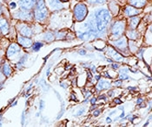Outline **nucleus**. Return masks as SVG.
I'll return each instance as SVG.
<instances>
[{
    "label": "nucleus",
    "mask_w": 152,
    "mask_h": 127,
    "mask_svg": "<svg viewBox=\"0 0 152 127\" xmlns=\"http://www.w3.org/2000/svg\"><path fill=\"white\" fill-rule=\"evenodd\" d=\"M110 20H111V15L110 12L105 9H100L96 12L94 21L96 23L98 33L104 32Z\"/></svg>",
    "instance_id": "obj_1"
},
{
    "label": "nucleus",
    "mask_w": 152,
    "mask_h": 127,
    "mask_svg": "<svg viewBox=\"0 0 152 127\" xmlns=\"http://www.w3.org/2000/svg\"><path fill=\"white\" fill-rule=\"evenodd\" d=\"M48 16V10H47L45 1L44 0H37V4L35 5V12H34V17L37 22H43L45 20Z\"/></svg>",
    "instance_id": "obj_2"
},
{
    "label": "nucleus",
    "mask_w": 152,
    "mask_h": 127,
    "mask_svg": "<svg viewBox=\"0 0 152 127\" xmlns=\"http://www.w3.org/2000/svg\"><path fill=\"white\" fill-rule=\"evenodd\" d=\"M74 15L77 21L83 20L87 15V8H86L85 4H77L74 9Z\"/></svg>",
    "instance_id": "obj_3"
},
{
    "label": "nucleus",
    "mask_w": 152,
    "mask_h": 127,
    "mask_svg": "<svg viewBox=\"0 0 152 127\" xmlns=\"http://www.w3.org/2000/svg\"><path fill=\"white\" fill-rule=\"evenodd\" d=\"M13 17H16V18H18V19H21V20H31L32 17H33V15L32 13L30 12V11H25V10H19L18 12H15L13 14Z\"/></svg>",
    "instance_id": "obj_4"
},
{
    "label": "nucleus",
    "mask_w": 152,
    "mask_h": 127,
    "mask_svg": "<svg viewBox=\"0 0 152 127\" xmlns=\"http://www.w3.org/2000/svg\"><path fill=\"white\" fill-rule=\"evenodd\" d=\"M124 27H125V23L124 22H117L115 23L111 29V33L113 36L117 37L122 35L124 31Z\"/></svg>",
    "instance_id": "obj_5"
},
{
    "label": "nucleus",
    "mask_w": 152,
    "mask_h": 127,
    "mask_svg": "<svg viewBox=\"0 0 152 127\" xmlns=\"http://www.w3.org/2000/svg\"><path fill=\"white\" fill-rule=\"evenodd\" d=\"M37 0H18V5L22 10L31 11L35 8Z\"/></svg>",
    "instance_id": "obj_6"
},
{
    "label": "nucleus",
    "mask_w": 152,
    "mask_h": 127,
    "mask_svg": "<svg viewBox=\"0 0 152 127\" xmlns=\"http://www.w3.org/2000/svg\"><path fill=\"white\" fill-rule=\"evenodd\" d=\"M18 30L19 33L23 35V36L31 37V35H32V30H31V29L28 25H26V24H24V23H19V24L18 25Z\"/></svg>",
    "instance_id": "obj_7"
},
{
    "label": "nucleus",
    "mask_w": 152,
    "mask_h": 127,
    "mask_svg": "<svg viewBox=\"0 0 152 127\" xmlns=\"http://www.w3.org/2000/svg\"><path fill=\"white\" fill-rule=\"evenodd\" d=\"M20 50H21L20 47L18 46L17 43H12L7 50V56H8V58H12L13 56H17L20 52Z\"/></svg>",
    "instance_id": "obj_8"
},
{
    "label": "nucleus",
    "mask_w": 152,
    "mask_h": 127,
    "mask_svg": "<svg viewBox=\"0 0 152 127\" xmlns=\"http://www.w3.org/2000/svg\"><path fill=\"white\" fill-rule=\"evenodd\" d=\"M46 3L48 7H50V9L52 11L60 10L63 8V4L59 0H46Z\"/></svg>",
    "instance_id": "obj_9"
},
{
    "label": "nucleus",
    "mask_w": 152,
    "mask_h": 127,
    "mask_svg": "<svg viewBox=\"0 0 152 127\" xmlns=\"http://www.w3.org/2000/svg\"><path fill=\"white\" fill-rule=\"evenodd\" d=\"M18 42L19 43L20 45H22L24 48H30L32 45L31 39L30 37H26V36H23V35H18Z\"/></svg>",
    "instance_id": "obj_10"
},
{
    "label": "nucleus",
    "mask_w": 152,
    "mask_h": 127,
    "mask_svg": "<svg viewBox=\"0 0 152 127\" xmlns=\"http://www.w3.org/2000/svg\"><path fill=\"white\" fill-rule=\"evenodd\" d=\"M9 23L6 19L4 18H0V31L4 34L6 35L9 32Z\"/></svg>",
    "instance_id": "obj_11"
},
{
    "label": "nucleus",
    "mask_w": 152,
    "mask_h": 127,
    "mask_svg": "<svg viewBox=\"0 0 152 127\" xmlns=\"http://www.w3.org/2000/svg\"><path fill=\"white\" fill-rule=\"evenodd\" d=\"M129 3L134 7L142 8L146 4V0H129Z\"/></svg>",
    "instance_id": "obj_12"
},
{
    "label": "nucleus",
    "mask_w": 152,
    "mask_h": 127,
    "mask_svg": "<svg viewBox=\"0 0 152 127\" xmlns=\"http://www.w3.org/2000/svg\"><path fill=\"white\" fill-rule=\"evenodd\" d=\"M140 10H137L132 6H127L126 9H125V13L127 16H129V17H132V16H135V15H137L140 13Z\"/></svg>",
    "instance_id": "obj_13"
},
{
    "label": "nucleus",
    "mask_w": 152,
    "mask_h": 127,
    "mask_svg": "<svg viewBox=\"0 0 152 127\" xmlns=\"http://www.w3.org/2000/svg\"><path fill=\"white\" fill-rule=\"evenodd\" d=\"M114 44L117 47V48H121V49H124L126 46H127V41H126V38L125 37H122V38H120L118 41L117 42H115L114 43Z\"/></svg>",
    "instance_id": "obj_14"
},
{
    "label": "nucleus",
    "mask_w": 152,
    "mask_h": 127,
    "mask_svg": "<svg viewBox=\"0 0 152 127\" xmlns=\"http://www.w3.org/2000/svg\"><path fill=\"white\" fill-rule=\"evenodd\" d=\"M2 70H3V73H4V74L5 76L11 75V74H12V68H11V66H10L8 63H4V66H3V68H2Z\"/></svg>",
    "instance_id": "obj_15"
},
{
    "label": "nucleus",
    "mask_w": 152,
    "mask_h": 127,
    "mask_svg": "<svg viewBox=\"0 0 152 127\" xmlns=\"http://www.w3.org/2000/svg\"><path fill=\"white\" fill-rule=\"evenodd\" d=\"M129 23H130V27L132 28L131 30H134L139 23V18L137 17H134L130 19L129 21Z\"/></svg>",
    "instance_id": "obj_16"
},
{
    "label": "nucleus",
    "mask_w": 152,
    "mask_h": 127,
    "mask_svg": "<svg viewBox=\"0 0 152 127\" xmlns=\"http://www.w3.org/2000/svg\"><path fill=\"white\" fill-rule=\"evenodd\" d=\"M105 83H106V81H100V82H99V84H98V86H97L98 89L102 90V89H104V88H108V87H110V85H105Z\"/></svg>",
    "instance_id": "obj_17"
},
{
    "label": "nucleus",
    "mask_w": 152,
    "mask_h": 127,
    "mask_svg": "<svg viewBox=\"0 0 152 127\" xmlns=\"http://www.w3.org/2000/svg\"><path fill=\"white\" fill-rule=\"evenodd\" d=\"M127 35H128V36L130 37L131 39H136V38L137 37V32H136L134 30H131L130 31H129V32L127 33Z\"/></svg>",
    "instance_id": "obj_18"
},
{
    "label": "nucleus",
    "mask_w": 152,
    "mask_h": 127,
    "mask_svg": "<svg viewBox=\"0 0 152 127\" xmlns=\"http://www.w3.org/2000/svg\"><path fill=\"white\" fill-rule=\"evenodd\" d=\"M43 43H40V42H37L35 43V44L33 45V50L34 51H37V50H39L40 49V48H42L43 47Z\"/></svg>",
    "instance_id": "obj_19"
},
{
    "label": "nucleus",
    "mask_w": 152,
    "mask_h": 127,
    "mask_svg": "<svg viewBox=\"0 0 152 127\" xmlns=\"http://www.w3.org/2000/svg\"><path fill=\"white\" fill-rule=\"evenodd\" d=\"M89 2L91 4H104L105 3L106 0H89Z\"/></svg>",
    "instance_id": "obj_20"
},
{
    "label": "nucleus",
    "mask_w": 152,
    "mask_h": 127,
    "mask_svg": "<svg viewBox=\"0 0 152 127\" xmlns=\"http://www.w3.org/2000/svg\"><path fill=\"white\" fill-rule=\"evenodd\" d=\"M10 6H11V8H12V9H15V7H16V4H15V3H11V4H10Z\"/></svg>",
    "instance_id": "obj_21"
},
{
    "label": "nucleus",
    "mask_w": 152,
    "mask_h": 127,
    "mask_svg": "<svg viewBox=\"0 0 152 127\" xmlns=\"http://www.w3.org/2000/svg\"><path fill=\"white\" fill-rule=\"evenodd\" d=\"M2 14V5H1V4H0V15Z\"/></svg>",
    "instance_id": "obj_22"
},
{
    "label": "nucleus",
    "mask_w": 152,
    "mask_h": 127,
    "mask_svg": "<svg viewBox=\"0 0 152 127\" xmlns=\"http://www.w3.org/2000/svg\"><path fill=\"white\" fill-rule=\"evenodd\" d=\"M2 80H3V76H2V74L0 72V81H2Z\"/></svg>",
    "instance_id": "obj_23"
}]
</instances>
